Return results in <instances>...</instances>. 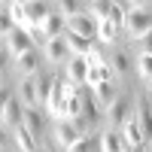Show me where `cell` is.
<instances>
[{
    "label": "cell",
    "instance_id": "6da1fadb",
    "mask_svg": "<svg viewBox=\"0 0 152 152\" xmlns=\"http://www.w3.org/2000/svg\"><path fill=\"white\" fill-rule=\"evenodd\" d=\"M152 31V6L149 3H128V18H125V34L131 40H143Z\"/></svg>",
    "mask_w": 152,
    "mask_h": 152
},
{
    "label": "cell",
    "instance_id": "7a4b0ae2",
    "mask_svg": "<svg viewBox=\"0 0 152 152\" xmlns=\"http://www.w3.org/2000/svg\"><path fill=\"white\" fill-rule=\"evenodd\" d=\"M82 131H79V125L76 122H70V119H64V122H55V131H52V140H55V146L58 149H64V152H70L76 143L82 140Z\"/></svg>",
    "mask_w": 152,
    "mask_h": 152
},
{
    "label": "cell",
    "instance_id": "3957f363",
    "mask_svg": "<svg viewBox=\"0 0 152 152\" xmlns=\"http://www.w3.org/2000/svg\"><path fill=\"white\" fill-rule=\"evenodd\" d=\"M24 107L21 100H18V94H6V100H3V128H21L24 125Z\"/></svg>",
    "mask_w": 152,
    "mask_h": 152
},
{
    "label": "cell",
    "instance_id": "277c9868",
    "mask_svg": "<svg viewBox=\"0 0 152 152\" xmlns=\"http://www.w3.org/2000/svg\"><path fill=\"white\" fill-rule=\"evenodd\" d=\"M97 28H100V21L88 15V6H85V12H79L76 18L67 21V34H79V37H85V40H94Z\"/></svg>",
    "mask_w": 152,
    "mask_h": 152
},
{
    "label": "cell",
    "instance_id": "5b68a950",
    "mask_svg": "<svg viewBox=\"0 0 152 152\" xmlns=\"http://www.w3.org/2000/svg\"><path fill=\"white\" fill-rule=\"evenodd\" d=\"M43 58L49 61V64H67V61L73 58L70 46H67V34L58 37V40H49V43L43 46Z\"/></svg>",
    "mask_w": 152,
    "mask_h": 152
},
{
    "label": "cell",
    "instance_id": "8992f818",
    "mask_svg": "<svg viewBox=\"0 0 152 152\" xmlns=\"http://www.w3.org/2000/svg\"><path fill=\"white\" fill-rule=\"evenodd\" d=\"M31 37H34V34H31L28 28H15V31L6 37V46H9V52H12V61L31 52V46H34V40H31Z\"/></svg>",
    "mask_w": 152,
    "mask_h": 152
},
{
    "label": "cell",
    "instance_id": "52a82bcc",
    "mask_svg": "<svg viewBox=\"0 0 152 152\" xmlns=\"http://www.w3.org/2000/svg\"><path fill=\"white\" fill-rule=\"evenodd\" d=\"M131 119H134V116H131V100H128V97H119L116 104L107 110V122H110L113 131H116V128H125Z\"/></svg>",
    "mask_w": 152,
    "mask_h": 152
},
{
    "label": "cell",
    "instance_id": "ba28073f",
    "mask_svg": "<svg viewBox=\"0 0 152 152\" xmlns=\"http://www.w3.org/2000/svg\"><path fill=\"white\" fill-rule=\"evenodd\" d=\"M122 137H125V146H128V152H143V146L149 143L146 134H143V128H140V122H137V116L122 128Z\"/></svg>",
    "mask_w": 152,
    "mask_h": 152
},
{
    "label": "cell",
    "instance_id": "9c48e42d",
    "mask_svg": "<svg viewBox=\"0 0 152 152\" xmlns=\"http://www.w3.org/2000/svg\"><path fill=\"white\" fill-rule=\"evenodd\" d=\"M64 76H67V82H73L76 88L85 85V82H88V58L73 55L67 64H64Z\"/></svg>",
    "mask_w": 152,
    "mask_h": 152
},
{
    "label": "cell",
    "instance_id": "30bf717a",
    "mask_svg": "<svg viewBox=\"0 0 152 152\" xmlns=\"http://www.w3.org/2000/svg\"><path fill=\"white\" fill-rule=\"evenodd\" d=\"M15 94H18V100H21L28 110L40 107V82H37V76H31V79H21Z\"/></svg>",
    "mask_w": 152,
    "mask_h": 152
},
{
    "label": "cell",
    "instance_id": "8fae6325",
    "mask_svg": "<svg viewBox=\"0 0 152 152\" xmlns=\"http://www.w3.org/2000/svg\"><path fill=\"white\" fill-rule=\"evenodd\" d=\"M12 70H15L21 79H31V76H37V73H40V55H37L34 49H31L28 55H21V58H15V61H12Z\"/></svg>",
    "mask_w": 152,
    "mask_h": 152
},
{
    "label": "cell",
    "instance_id": "7c38bea8",
    "mask_svg": "<svg viewBox=\"0 0 152 152\" xmlns=\"http://www.w3.org/2000/svg\"><path fill=\"white\" fill-rule=\"evenodd\" d=\"M24 12H28V31H40L43 21L52 15V6L49 3H24Z\"/></svg>",
    "mask_w": 152,
    "mask_h": 152
},
{
    "label": "cell",
    "instance_id": "4fadbf2b",
    "mask_svg": "<svg viewBox=\"0 0 152 152\" xmlns=\"http://www.w3.org/2000/svg\"><path fill=\"white\" fill-rule=\"evenodd\" d=\"M100 152H128L122 131H113V128H107L104 134H100Z\"/></svg>",
    "mask_w": 152,
    "mask_h": 152
},
{
    "label": "cell",
    "instance_id": "5bb4252c",
    "mask_svg": "<svg viewBox=\"0 0 152 152\" xmlns=\"http://www.w3.org/2000/svg\"><path fill=\"white\" fill-rule=\"evenodd\" d=\"M91 91H94V97H97V104L100 107H113V104H116V100H119V88H116V79H113V82H100L97 88H91Z\"/></svg>",
    "mask_w": 152,
    "mask_h": 152
},
{
    "label": "cell",
    "instance_id": "9a60e30c",
    "mask_svg": "<svg viewBox=\"0 0 152 152\" xmlns=\"http://www.w3.org/2000/svg\"><path fill=\"white\" fill-rule=\"evenodd\" d=\"M107 64L113 67L116 76H128V73H131V55L122 52V49H113V55L107 58Z\"/></svg>",
    "mask_w": 152,
    "mask_h": 152
},
{
    "label": "cell",
    "instance_id": "2e32d148",
    "mask_svg": "<svg viewBox=\"0 0 152 152\" xmlns=\"http://www.w3.org/2000/svg\"><path fill=\"white\" fill-rule=\"evenodd\" d=\"M67 46H70V52L79 55V58L94 55V40H85V37H79V34H67Z\"/></svg>",
    "mask_w": 152,
    "mask_h": 152
},
{
    "label": "cell",
    "instance_id": "e0dca14e",
    "mask_svg": "<svg viewBox=\"0 0 152 152\" xmlns=\"http://www.w3.org/2000/svg\"><path fill=\"white\" fill-rule=\"evenodd\" d=\"M15 146L21 149V152H40V137L37 134H31L28 128H15Z\"/></svg>",
    "mask_w": 152,
    "mask_h": 152
},
{
    "label": "cell",
    "instance_id": "ac0fdd59",
    "mask_svg": "<svg viewBox=\"0 0 152 152\" xmlns=\"http://www.w3.org/2000/svg\"><path fill=\"white\" fill-rule=\"evenodd\" d=\"M137 122H140L146 140H152V107L146 104V100H137ZM146 146H149V143H146Z\"/></svg>",
    "mask_w": 152,
    "mask_h": 152
},
{
    "label": "cell",
    "instance_id": "d6986e66",
    "mask_svg": "<svg viewBox=\"0 0 152 152\" xmlns=\"http://www.w3.org/2000/svg\"><path fill=\"white\" fill-rule=\"evenodd\" d=\"M119 34H122V28L113 18H107V21H100V28H97V40L107 43V46H113V43L119 40Z\"/></svg>",
    "mask_w": 152,
    "mask_h": 152
},
{
    "label": "cell",
    "instance_id": "ffe728a7",
    "mask_svg": "<svg viewBox=\"0 0 152 152\" xmlns=\"http://www.w3.org/2000/svg\"><path fill=\"white\" fill-rule=\"evenodd\" d=\"M43 113H40V107H34V110H24V128H28L31 134H37L40 137L43 134Z\"/></svg>",
    "mask_w": 152,
    "mask_h": 152
},
{
    "label": "cell",
    "instance_id": "44dd1931",
    "mask_svg": "<svg viewBox=\"0 0 152 152\" xmlns=\"http://www.w3.org/2000/svg\"><path fill=\"white\" fill-rule=\"evenodd\" d=\"M113 12V3H107V0H94V3H88V15L97 18V21H107Z\"/></svg>",
    "mask_w": 152,
    "mask_h": 152
},
{
    "label": "cell",
    "instance_id": "7402d4cb",
    "mask_svg": "<svg viewBox=\"0 0 152 152\" xmlns=\"http://www.w3.org/2000/svg\"><path fill=\"white\" fill-rule=\"evenodd\" d=\"M85 6H88V3H76V0H61V3H58V12H61V15L70 21V18H76V15H79V12H85Z\"/></svg>",
    "mask_w": 152,
    "mask_h": 152
},
{
    "label": "cell",
    "instance_id": "603a6c76",
    "mask_svg": "<svg viewBox=\"0 0 152 152\" xmlns=\"http://www.w3.org/2000/svg\"><path fill=\"white\" fill-rule=\"evenodd\" d=\"M94 149H100V137H94V134H85L79 143H76L70 152H94Z\"/></svg>",
    "mask_w": 152,
    "mask_h": 152
},
{
    "label": "cell",
    "instance_id": "cb8c5ba5",
    "mask_svg": "<svg viewBox=\"0 0 152 152\" xmlns=\"http://www.w3.org/2000/svg\"><path fill=\"white\" fill-rule=\"evenodd\" d=\"M137 73L146 82H152V55H137Z\"/></svg>",
    "mask_w": 152,
    "mask_h": 152
},
{
    "label": "cell",
    "instance_id": "d4e9b609",
    "mask_svg": "<svg viewBox=\"0 0 152 152\" xmlns=\"http://www.w3.org/2000/svg\"><path fill=\"white\" fill-rule=\"evenodd\" d=\"M140 43V55H152V31L143 37V40H137Z\"/></svg>",
    "mask_w": 152,
    "mask_h": 152
},
{
    "label": "cell",
    "instance_id": "484cf974",
    "mask_svg": "<svg viewBox=\"0 0 152 152\" xmlns=\"http://www.w3.org/2000/svg\"><path fill=\"white\" fill-rule=\"evenodd\" d=\"M146 149H149V152H152V140H149V146H146Z\"/></svg>",
    "mask_w": 152,
    "mask_h": 152
},
{
    "label": "cell",
    "instance_id": "4316f807",
    "mask_svg": "<svg viewBox=\"0 0 152 152\" xmlns=\"http://www.w3.org/2000/svg\"><path fill=\"white\" fill-rule=\"evenodd\" d=\"M52 152H61V149H52Z\"/></svg>",
    "mask_w": 152,
    "mask_h": 152
},
{
    "label": "cell",
    "instance_id": "83f0119b",
    "mask_svg": "<svg viewBox=\"0 0 152 152\" xmlns=\"http://www.w3.org/2000/svg\"><path fill=\"white\" fill-rule=\"evenodd\" d=\"M94 152H100V149H94Z\"/></svg>",
    "mask_w": 152,
    "mask_h": 152
},
{
    "label": "cell",
    "instance_id": "f1b7e54d",
    "mask_svg": "<svg viewBox=\"0 0 152 152\" xmlns=\"http://www.w3.org/2000/svg\"><path fill=\"white\" fill-rule=\"evenodd\" d=\"M143 152H149V149H143Z\"/></svg>",
    "mask_w": 152,
    "mask_h": 152
}]
</instances>
